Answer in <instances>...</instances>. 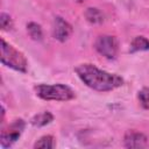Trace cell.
Instances as JSON below:
<instances>
[{
    "instance_id": "obj_1",
    "label": "cell",
    "mask_w": 149,
    "mask_h": 149,
    "mask_svg": "<svg viewBox=\"0 0 149 149\" xmlns=\"http://www.w3.org/2000/svg\"><path fill=\"white\" fill-rule=\"evenodd\" d=\"M74 72L86 86L98 92L113 91L123 84V79L120 76L104 71L91 63L77 65Z\"/></svg>"
},
{
    "instance_id": "obj_2",
    "label": "cell",
    "mask_w": 149,
    "mask_h": 149,
    "mask_svg": "<svg viewBox=\"0 0 149 149\" xmlns=\"http://www.w3.org/2000/svg\"><path fill=\"white\" fill-rule=\"evenodd\" d=\"M34 90L38 98L48 101H69L76 97L74 91L65 84H38Z\"/></svg>"
},
{
    "instance_id": "obj_3",
    "label": "cell",
    "mask_w": 149,
    "mask_h": 149,
    "mask_svg": "<svg viewBox=\"0 0 149 149\" xmlns=\"http://www.w3.org/2000/svg\"><path fill=\"white\" fill-rule=\"evenodd\" d=\"M1 63L15 71L22 73L27 72L28 62L24 55L3 38H1Z\"/></svg>"
},
{
    "instance_id": "obj_4",
    "label": "cell",
    "mask_w": 149,
    "mask_h": 149,
    "mask_svg": "<svg viewBox=\"0 0 149 149\" xmlns=\"http://www.w3.org/2000/svg\"><path fill=\"white\" fill-rule=\"evenodd\" d=\"M26 127V122L22 119H15L10 123H8L7 127L2 128L1 136H0V143L3 149H7L12 147L21 136Z\"/></svg>"
},
{
    "instance_id": "obj_5",
    "label": "cell",
    "mask_w": 149,
    "mask_h": 149,
    "mask_svg": "<svg viewBox=\"0 0 149 149\" xmlns=\"http://www.w3.org/2000/svg\"><path fill=\"white\" fill-rule=\"evenodd\" d=\"M94 49L107 59H115L119 52V42L115 36L100 35L94 41Z\"/></svg>"
},
{
    "instance_id": "obj_6",
    "label": "cell",
    "mask_w": 149,
    "mask_h": 149,
    "mask_svg": "<svg viewBox=\"0 0 149 149\" xmlns=\"http://www.w3.org/2000/svg\"><path fill=\"white\" fill-rule=\"evenodd\" d=\"M72 26L61 16H55L52 21V36L59 42H65L72 34Z\"/></svg>"
},
{
    "instance_id": "obj_7",
    "label": "cell",
    "mask_w": 149,
    "mask_h": 149,
    "mask_svg": "<svg viewBox=\"0 0 149 149\" xmlns=\"http://www.w3.org/2000/svg\"><path fill=\"white\" fill-rule=\"evenodd\" d=\"M148 144L147 136L136 130H128L123 136V146L126 148H144Z\"/></svg>"
},
{
    "instance_id": "obj_8",
    "label": "cell",
    "mask_w": 149,
    "mask_h": 149,
    "mask_svg": "<svg viewBox=\"0 0 149 149\" xmlns=\"http://www.w3.org/2000/svg\"><path fill=\"white\" fill-rule=\"evenodd\" d=\"M52 120H54V115H52L50 112L44 111V112H41V113L35 114V115L30 119V123H31L34 127H43V126L49 125Z\"/></svg>"
},
{
    "instance_id": "obj_9",
    "label": "cell",
    "mask_w": 149,
    "mask_h": 149,
    "mask_svg": "<svg viewBox=\"0 0 149 149\" xmlns=\"http://www.w3.org/2000/svg\"><path fill=\"white\" fill-rule=\"evenodd\" d=\"M149 50V40L144 36H136L133 38L129 45V52H139Z\"/></svg>"
},
{
    "instance_id": "obj_10",
    "label": "cell",
    "mask_w": 149,
    "mask_h": 149,
    "mask_svg": "<svg viewBox=\"0 0 149 149\" xmlns=\"http://www.w3.org/2000/svg\"><path fill=\"white\" fill-rule=\"evenodd\" d=\"M84 16L92 24H100L104 21L102 13L98 8H95V7H88V8H86V10L84 13Z\"/></svg>"
},
{
    "instance_id": "obj_11",
    "label": "cell",
    "mask_w": 149,
    "mask_h": 149,
    "mask_svg": "<svg viewBox=\"0 0 149 149\" xmlns=\"http://www.w3.org/2000/svg\"><path fill=\"white\" fill-rule=\"evenodd\" d=\"M27 33L34 41H42L43 38V30L42 27L36 22H29L27 24Z\"/></svg>"
},
{
    "instance_id": "obj_12",
    "label": "cell",
    "mask_w": 149,
    "mask_h": 149,
    "mask_svg": "<svg viewBox=\"0 0 149 149\" xmlns=\"http://www.w3.org/2000/svg\"><path fill=\"white\" fill-rule=\"evenodd\" d=\"M54 147H55V140H54V136H51V135H43L34 144V148L35 149H37V148L51 149Z\"/></svg>"
},
{
    "instance_id": "obj_13",
    "label": "cell",
    "mask_w": 149,
    "mask_h": 149,
    "mask_svg": "<svg viewBox=\"0 0 149 149\" xmlns=\"http://www.w3.org/2000/svg\"><path fill=\"white\" fill-rule=\"evenodd\" d=\"M137 99L144 109H149V87L141 88L137 93Z\"/></svg>"
},
{
    "instance_id": "obj_14",
    "label": "cell",
    "mask_w": 149,
    "mask_h": 149,
    "mask_svg": "<svg viewBox=\"0 0 149 149\" xmlns=\"http://www.w3.org/2000/svg\"><path fill=\"white\" fill-rule=\"evenodd\" d=\"M0 27H1V30H10L13 28V20L8 14L1 13V15H0Z\"/></svg>"
}]
</instances>
